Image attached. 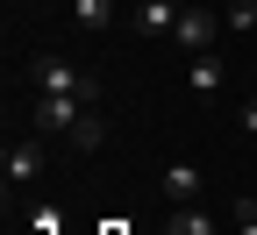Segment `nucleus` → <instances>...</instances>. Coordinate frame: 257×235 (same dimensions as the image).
<instances>
[{"instance_id": "ddd939ff", "label": "nucleus", "mask_w": 257, "mask_h": 235, "mask_svg": "<svg viewBox=\"0 0 257 235\" xmlns=\"http://www.w3.org/2000/svg\"><path fill=\"white\" fill-rule=\"evenodd\" d=\"M107 235H121V228H107Z\"/></svg>"}, {"instance_id": "9d476101", "label": "nucleus", "mask_w": 257, "mask_h": 235, "mask_svg": "<svg viewBox=\"0 0 257 235\" xmlns=\"http://www.w3.org/2000/svg\"><path fill=\"white\" fill-rule=\"evenodd\" d=\"M221 29H236V36H257V0H229V8H221Z\"/></svg>"}, {"instance_id": "f8f14e48", "label": "nucleus", "mask_w": 257, "mask_h": 235, "mask_svg": "<svg viewBox=\"0 0 257 235\" xmlns=\"http://www.w3.org/2000/svg\"><path fill=\"white\" fill-rule=\"evenodd\" d=\"M236 121H243V136H257V100H243V114H236Z\"/></svg>"}, {"instance_id": "0eeeda50", "label": "nucleus", "mask_w": 257, "mask_h": 235, "mask_svg": "<svg viewBox=\"0 0 257 235\" xmlns=\"http://www.w3.org/2000/svg\"><path fill=\"white\" fill-rule=\"evenodd\" d=\"M72 29L107 36V29H114V0H72Z\"/></svg>"}, {"instance_id": "39448f33", "label": "nucleus", "mask_w": 257, "mask_h": 235, "mask_svg": "<svg viewBox=\"0 0 257 235\" xmlns=\"http://www.w3.org/2000/svg\"><path fill=\"white\" fill-rule=\"evenodd\" d=\"M186 86L200 93V100H214V93H229V64H221L214 50H200V57H186Z\"/></svg>"}, {"instance_id": "1a4fd4ad", "label": "nucleus", "mask_w": 257, "mask_h": 235, "mask_svg": "<svg viewBox=\"0 0 257 235\" xmlns=\"http://www.w3.org/2000/svg\"><path fill=\"white\" fill-rule=\"evenodd\" d=\"M100 143H107V121L86 107V114H79V128H72V150H100Z\"/></svg>"}, {"instance_id": "423d86ee", "label": "nucleus", "mask_w": 257, "mask_h": 235, "mask_svg": "<svg viewBox=\"0 0 257 235\" xmlns=\"http://www.w3.org/2000/svg\"><path fill=\"white\" fill-rule=\"evenodd\" d=\"M179 8H186V0H136V36H172V29H179Z\"/></svg>"}, {"instance_id": "f257e3e1", "label": "nucleus", "mask_w": 257, "mask_h": 235, "mask_svg": "<svg viewBox=\"0 0 257 235\" xmlns=\"http://www.w3.org/2000/svg\"><path fill=\"white\" fill-rule=\"evenodd\" d=\"M29 86H36V93H64V100H86V107L100 100V79H86L79 64H64V57H50V50L29 57Z\"/></svg>"}, {"instance_id": "7ed1b4c3", "label": "nucleus", "mask_w": 257, "mask_h": 235, "mask_svg": "<svg viewBox=\"0 0 257 235\" xmlns=\"http://www.w3.org/2000/svg\"><path fill=\"white\" fill-rule=\"evenodd\" d=\"M214 36H221V15L200 8V0H186V8H179V29H172V43H179L186 57H200V50H214Z\"/></svg>"}, {"instance_id": "6e6552de", "label": "nucleus", "mask_w": 257, "mask_h": 235, "mask_svg": "<svg viewBox=\"0 0 257 235\" xmlns=\"http://www.w3.org/2000/svg\"><path fill=\"white\" fill-rule=\"evenodd\" d=\"M165 199L172 207H193V199H200V171H193V164H172L165 171Z\"/></svg>"}, {"instance_id": "9b49d317", "label": "nucleus", "mask_w": 257, "mask_h": 235, "mask_svg": "<svg viewBox=\"0 0 257 235\" xmlns=\"http://www.w3.org/2000/svg\"><path fill=\"white\" fill-rule=\"evenodd\" d=\"M179 235H214V221H207V214H186V221H179Z\"/></svg>"}, {"instance_id": "20e7f679", "label": "nucleus", "mask_w": 257, "mask_h": 235, "mask_svg": "<svg viewBox=\"0 0 257 235\" xmlns=\"http://www.w3.org/2000/svg\"><path fill=\"white\" fill-rule=\"evenodd\" d=\"M0 171H8V185H29L43 171V143L36 136H8V150H0Z\"/></svg>"}, {"instance_id": "f03ea898", "label": "nucleus", "mask_w": 257, "mask_h": 235, "mask_svg": "<svg viewBox=\"0 0 257 235\" xmlns=\"http://www.w3.org/2000/svg\"><path fill=\"white\" fill-rule=\"evenodd\" d=\"M79 114H86V100H64V93H36V100H29V121H36V136H64V143H72Z\"/></svg>"}]
</instances>
